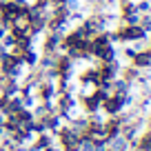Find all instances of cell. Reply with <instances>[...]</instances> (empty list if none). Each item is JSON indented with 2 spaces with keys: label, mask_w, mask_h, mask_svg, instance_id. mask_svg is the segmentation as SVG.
<instances>
[{
  "label": "cell",
  "mask_w": 151,
  "mask_h": 151,
  "mask_svg": "<svg viewBox=\"0 0 151 151\" xmlns=\"http://www.w3.org/2000/svg\"><path fill=\"white\" fill-rule=\"evenodd\" d=\"M53 69H56V73L60 76V78L71 80V76H73V71H76V62L71 60L65 51H58L56 53V60H53Z\"/></svg>",
  "instance_id": "1"
},
{
  "label": "cell",
  "mask_w": 151,
  "mask_h": 151,
  "mask_svg": "<svg viewBox=\"0 0 151 151\" xmlns=\"http://www.w3.org/2000/svg\"><path fill=\"white\" fill-rule=\"evenodd\" d=\"M33 96H36L38 102H51L56 98V85L53 80H40L33 89Z\"/></svg>",
  "instance_id": "2"
},
{
  "label": "cell",
  "mask_w": 151,
  "mask_h": 151,
  "mask_svg": "<svg viewBox=\"0 0 151 151\" xmlns=\"http://www.w3.org/2000/svg\"><path fill=\"white\" fill-rule=\"evenodd\" d=\"M129 65L136 67L138 71H151V53L147 49H138L131 58H129Z\"/></svg>",
  "instance_id": "3"
},
{
  "label": "cell",
  "mask_w": 151,
  "mask_h": 151,
  "mask_svg": "<svg viewBox=\"0 0 151 151\" xmlns=\"http://www.w3.org/2000/svg\"><path fill=\"white\" fill-rule=\"evenodd\" d=\"M40 49H42V53H58V51H60V33L45 31Z\"/></svg>",
  "instance_id": "4"
},
{
  "label": "cell",
  "mask_w": 151,
  "mask_h": 151,
  "mask_svg": "<svg viewBox=\"0 0 151 151\" xmlns=\"http://www.w3.org/2000/svg\"><path fill=\"white\" fill-rule=\"evenodd\" d=\"M140 73H142V71H138L136 67L127 65V67H120V73H118V78H122V80L127 82V85L136 87V82H138V78H140Z\"/></svg>",
  "instance_id": "5"
},
{
  "label": "cell",
  "mask_w": 151,
  "mask_h": 151,
  "mask_svg": "<svg viewBox=\"0 0 151 151\" xmlns=\"http://www.w3.org/2000/svg\"><path fill=\"white\" fill-rule=\"evenodd\" d=\"M131 145H136L138 149H142V151H151V131H149V129L140 131V133H138V138L131 142Z\"/></svg>",
  "instance_id": "6"
},
{
  "label": "cell",
  "mask_w": 151,
  "mask_h": 151,
  "mask_svg": "<svg viewBox=\"0 0 151 151\" xmlns=\"http://www.w3.org/2000/svg\"><path fill=\"white\" fill-rule=\"evenodd\" d=\"M140 22V14H129V16H122V18H118V24H138Z\"/></svg>",
  "instance_id": "7"
},
{
  "label": "cell",
  "mask_w": 151,
  "mask_h": 151,
  "mask_svg": "<svg viewBox=\"0 0 151 151\" xmlns=\"http://www.w3.org/2000/svg\"><path fill=\"white\" fill-rule=\"evenodd\" d=\"M138 14H151V0H136Z\"/></svg>",
  "instance_id": "8"
},
{
  "label": "cell",
  "mask_w": 151,
  "mask_h": 151,
  "mask_svg": "<svg viewBox=\"0 0 151 151\" xmlns=\"http://www.w3.org/2000/svg\"><path fill=\"white\" fill-rule=\"evenodd\" d=\"M138 24H140L147 33H151V14H140V22Z\"/></svg>",
  "instance_id": "9"
},
{
  "label": "cell",
  "mask_w": 151,
  "mask_h": 151,
  "mask_svg": "<svg viewBox=\"0 0 151 151\" xmlns=\"http://www.w3.org/2000/svg\"><path fill=\"white\" fill-rule=\"evenodd\" d=\"M136 51H138L136 47H131V45H127V47H124V51H122V53H124V58H127V60H129V58H131V56H133V53H136Z\"/></svg>",
  "instance_id": "10"
},
{
  "label": "cell",
  "mask_w": 151,
  "mask_h": 151,
  "mask_svg": "<svg viewBox=\"0 0 151 151\" xmlns=\"http://www.w3.org/2000/svg\"><path fill=\"white\" fill-rule=\"evenodd\" d=\"M145 129H149V131H151V113H147V116H145Z\"/></svg>",
  "instance_id": "11"
},
{
  "label": "cell",
  "mask_w": 151,
  "mask_h": 151,
  "mask_svg": "<svg viewBox=\"0 0 151 151\" xmlns=\"http://www.w3.org/2000/svg\"><path fill=\"white\" fill-rule=\"evenodd\" d=\"M145 49H147V51H149V53H151V40H149V45H147V47H145Z\"/></svg>",
  "instance_id": "12"
}]
</instances>
